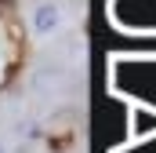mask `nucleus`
I'll return each mask as SVG.
<instances>
[{"instance_id":"obj_1","label":"nucleus","mask_w":156,"mask_h":153,"mask_svg":"<svg viewBox=\"0 0 156 153\" xmlns=\"http://www.w3.org/2000/svg\"><path fill=\"white\" fill-rule=\"evenodd\" d=\"M66 62L62 58H51V62H40L37 69L29 73V95L33 99H44V102H55L58 95H62V88H66Z\"/></svg>"},{"instance_id":"obj_2","label":"nucleus","mask_w":156,"mask_h":153,"mask_svg":"<svg viewBox=\"0 0 156 153\" xmlns=\"http://www.w3.org/2000/svg\"><path fill=\"white\" fill-rule=\"evenodd\" d=\"M62 26H66V7L58 0H40L29 11V33L37 40H47L55 33H62Z\"/></svg>"},{"instance_id":"obj_3","label":"nucleus","mask_w":156,"mask_h":153,"mask_svg":"<svg viewBox=\"0 0 156 153\" xmlns=\"http://www.w3.org/2000/svg\"><path fill=\"white\" fill-rule=\"evenodd\" d=\"M7 153H33V146H29V142H18L15 150H7Z\"/></svg>"},{"instance_id":"obj_4","label":"nucleus","mask_w":156,"mask_h":153,"mask_svg":"<svg viewBox=\"0 0 156 153\" xmlns=\"http://www.w3.org/2000/svg\"><path fill=\"white\" fill-rule=\"evenodd\" d=\"M0 153H7V146H4V142H0Z\"/></svg>"},{"instance_id":"obj_5","label":"nucleus","mask_w":156,"mask_h":153,"mask_svg":"<svg viewBox=\"0 0 156 153\" xmlns=\"http://www.w3.org/2000/svg\"><path fill=\"white\" fill-rule=\"evenodd\" d=\"M69 4H80V0H69Z\"/></svg>"}]
</instances>
